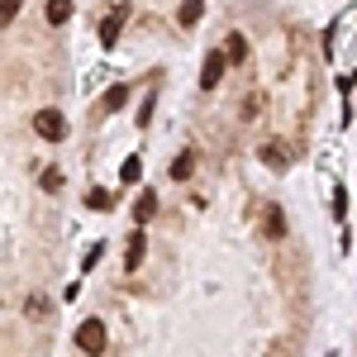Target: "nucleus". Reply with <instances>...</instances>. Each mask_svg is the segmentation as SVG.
<instances>
[{
	"instance_id": "1",
	"label": "nucleus",
	"mask_w": 357,
	"mask_h": 357,
	"mask_svg": "<svg viewBox=\"0 0 357 357\" xmlns=\"http://www.w3.org/2000/svg\"><path fill=\"white\" fill-rule=\"evenodd\" d=\"M105 343H110V333H105V319H86L82 329H77V348L86 357H100L105 353Z\"/></svg>"
},
{
	"instance_id": "2",
	"label": "nucleus",
	"mask_w": 357,
	"mask_h": 357,
	"mask_svg": "<svg viewBox=\"0 0 357 357\" xmlns=\"http://www.w3.org/2000/svg\"><path fill=\"white\" fill-rule=\"evenodd\" d=\"M33 134L48 138V143H62V138H67V114L62 110H38L33 114Z\"/></svg>"
},
{
	"instance_id": "3",
	"label": "nucleus",
	"mask_w": 357,
	"mask_h": 357,
	"mask_svg": "<svg viewBox=\"0 0 357 357\" xmlns=\"http://www.w3.org/2000/svg\"><path fill=\"white\" fill-rule=\"evenodd\" d=\"M224 67H229L224 48H210V53H205V67H200V91H215L220 77H224Z\"/></svg>"
},
{
	"instance_id": "4",
	"label": "nucleus",
	"mask_w": 357,
	"mask_h": 357,
	"mask_svg": "<svg viewBox=\"0 0 357 357\" xmlns=\"http://www.w3.org/2000/svg\"><path fill=\"white\" fill-rule=\"evenodd\" d=\"M124 15H129V5H114L110 15H105V24H100V43H105V48H114V43H119V29H124Z\"/></svg>"
},
{
	"instance_id": "5",
	"label": "nucleus",
	"mask_w": 357,
	"mask_h": 357,
	"mask_svg": "<svg viewBox=\"0 0 357 357\" xmlns=\"http://www.w3.org/2000/svg\"><path fill=\"white\" fill-rule=\"evenodd\" d=\"M257 158H262V162L272 167V172H286V162H291V158H286V148H281L276 138H267V143L257 148Z\"/></svg>"
},
{
	"instance_id": "6",
	"label": "nucleus",
	"mask_w": 357,
	"mask_h": 357,
	"mask_svg": "<svg viewBox=\"0 0 357 357\" xmlns=\"http://www.w3.org/2000/svg\"><path fill=\"white\" fill-rule=\"evenodd\" d=\"M143 243H148L143 229H134V234H129V248H124V272H138V267H143Z\"/></svg>"
},
{
	"instance_id": "7",
	"label": "nucleus",
	"mask_w": 357,
	"mask_h": 357,
	"mask_svg": "<svg viewBox=\"0 0 357 357\" xmlns=\"http://www.w3.org/2000/svg\"><path fill=\"white\" fill-rule=\"evenodd\" d=\"M191 172H195V153L186 148V153L172 158V181H191Z\"/></svg>"
},
{
	"instance_id": "8",
	"label": "nucleus",
	"mask_w": 357,
	"mask_h": 357,
	"mask_svg": "<svg viewBox=\"0 0 357 357\" xmlns=\"http://www.w3.org/2000/svg\"><path fill=\"white\" fill-rule=\"evenodd\" d=\"M200 10H205V0H181L176 24H181V29H195V24H200Z\"/></svg>"
},
{
	"instance_id": "9",
	"label": "nucleus",
	"mask_w": 357,
	"mask_h": 357,
	"mask_svg": "<svg viewBox=\"0 0 357 357\" xmlns=\"http://www.w3.org/2000/svg\"><path fill=\"white\" fill-rule=\"evenodd\" d=\"M153 210H158V195H153V191H143V195H138V205H134V220H138V229H143V224L153 220Z\"/></svg>"
},
{
	"instance_id": "10",
	"label": "nucleus",
	"mask_w": 357,
	"mask_h": 357,
	"mask_svg": "<svg viewBox=\"0 0 357 357\" xmlns=\"http://www.w3.org/2000/svg\"><path fill=\"white\" fill-rule=\"evenodd\" d=\"M267 238H286V215H281V205H267Z\"/></svg>"
},
{
	"instance_id": "11",
	"label": "nucleus",
	"mask_w": 357,
	"mask_h": 357,
	"mask_svg": "<svg viewBox=\"0 0 357 357\" xmlns=\"http://www.w3.org/2000/svg\"><path fill=\"white\" fill-rule=\"evenodd\" d=\"M72 20V0H48V24H67Z\"/></svg>"
},
{
	"instance_id": "12",
	"label": "nucleus",
	"mask_w": 357,
	"mask_h": 357,
	"mask_svg": "<svg viewBox=\"0 0 357 357\" xmlns=\"http://www.w3.org/2000/svg\"><path fill=\"white\" fill-rule=\"evenodd\" d=\"M224 57H229V62H248V38L243 33H229V53Z\"/></svg>"
},
{
	"instance_id": "13",
	"label": "nucleus",
	"mask_w": 357,
	"mask_h": 357,
	"mask_svg": "<svg viewBox=\"0 0 357 357\" xmlns=\"http://www.w3.org/2000/svg\"><path fill=\"white\" fill-rule=\"evenodd\" d=\"M124 100H129V91H124V86H110V91H105V114L124 110Z\"/></svg>"
},
{
	"instance_id": "14",
	"label": "nucleus",
	"mask_w": 357,
	"mask_h": 357,
	"mask_svg": "<svg viewBox=\"0 0 357 357\" xmlns=\"http://www.w3.org/2000/svg\"><path fill=\"white\" fill-rule=\"evenodd\" d=\"M119 176H124V181L134 186L138 176H143V158H124V167H119Z\"/></svg>"
},
{
	"instance_id": "15",
	"label": "nucleus",
	"mask_w": 357,
	"mask_h": 357,
	"mask_svg": "<svg viewBox=\"0 0 357 357\" xmlns=\"http://www.w3.org/2000/svg\"><path fill=\"white\" fill-rule=\"evenodd\" d=\"M62 181H67V176H62L57 167H48V172L38 176V186H43V191H62Z\"/></svg>"
},
{
	"instance_id": "16",
	"label": "nucleus",
	"mask_w": 357,
	"mask_h": 357,
	"mask_svg": "<svg viewBox=\"0 0 357 357\" xmlns=\"http://www.w3.org/2000/svg\"><path fill=\"white\" fill-rule=\"evenodd\" d=\"M86 205H91V210H110L114 200H110V191H100V186H96V191L86 195Z\"/></svg>"
},
{
	"instance_id": "17",
	"label": "nucleus",
	"mask_w": 357,
	"mask_h": 357,
	"mask_svg": "<svg viewBox=\"0 0 357 357\" xmlns=\"http://www.w3.org/2000/svg\"><path fill=\"white\" fill-rule=\"evenodd\" d=\"M20 5H24V0H0V24H10V20L20 15Z\"/></svg>"
},
{
	"instance_id": "18",
	"label": "nucleus",
	"mask_w": 357,
	"mask_h": 357,
	"mask_svg": "<svg viewBox=\"0 0 357 357\" xmlns=\"http://www.w3.org/2000/svg\"><path fill=\"white\" fill-rule=\"evenodd\" d=\"M153 105H158V96H153V91H148V100H143V105H138V124H143V129H148V119H153Z\"/></svg>"
},
{
	"instance_id": "19",
	"label": "nucleus",
	"mask_w": 357,
	"mask_h": 357,
	"mask_svg": "<svg viewBox=\"0 0 357 357\" xmlns=\"http://www.w3.org/2000/svg\"><path fill=\"white\" fill-rule=\"evenodd\" d=\"M343 215H348V191L338 186V191H333V220H343Z\"/></svg>"
},
{
	"instance_id": "20",
	"label": "nucleus",
	"mask_w": 357,
	"mask_h": 357,
	"mask_svg": "<svg viewBox=\"0 0 357 357\" xmlns=\"http://www.w3.org/2000/svg\"><path fill=\"white\" fill-rule=\"evenodd\" d=\"M333 43H338V24L324 29V53H333Z\"/></svg>"
}]
</instances>
